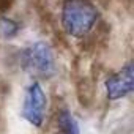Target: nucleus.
<instances>
[{
	"mask_svg": "<svg viewBox=\"0 0 134 134\" xmlns=\"http://www.w3.org/2000/svg\"><path fill=\"white\" fill-rule=\"evenodd\" d=\"M21 65L29 73L51 76L55 71V55L49 44L36 41L21 52Z\"/></svg>",
	"mask_w": 134,
	"mask_h": 134,
	"instance_id": "obj_2",
	"label": "nucleus"
},
{
	"mask_svg": "<svg viewBox=\"0 0 134 134\" xmlns=\"http://www.w3.org/2000/svg\"><path fill=\"white\" fill-rule=\"evenodd\" d=\"M46 109H47V96H46L41 84L35 81L25 90L24 104H22V117L30 125L40 128L44 121Z\"/></svg>",
	"mask_w": 134,
	"mask_h": 134,
	"instance_id": "obj_3",
	"label": "nucleus"
},
{
	"mask_svg": "<svg viewBox=\"0 0 134 134\" xmlns=\"http://www.w3.org/2000/svg\"><path fill=\"white\" fill-rule=\"evenodd\" d=\"M57 125H58L60 134H79V125H77L76 118L73 117V114H70L66 109H63L58 114Z\"/></svg>",
	"mask_w": 134,
	"mask_h": 134,
	"instance_id": "obj_5",
	"label": "nucleus"
},
{
	"mask_svg": "<svg viewBox=\"0 0 134 134\" xmlns=\"http://www.w3.org/2000/svg\"><path fill=\"white\" fill-rule=\"evenodd\" d=\"M98 18V10L90 0H65L62 5V25L71 36L82 38L90 33Z\"/></svg>",
	"mask_w": 134,
	"mask_h": 134,
	"instance_id": "obj_1",
	"label": "nucleus"
},
{
	"mask_svg": "<svg viewBox=\"0 0 134 134\" xmlns=\"http://www.w3.org/2000/svg\"><path fill=\"white\" fill-rule=\"evenodd\" d=\"M132 90H134V66H132V63H126L120 71H117L106 81V93H107V98L112 101L128 96Z\"/></svg>",
	"mask_w": 134,
	"mask_h": 134,
	"instance_id": "obj_4",
	"label": "nucleus"
},
{
	"mask_svg": "<svg viewBox=\"0 0 134 134\" xmlns=\"http://www.w3.org/2000/svg\"><path fill=\"white\" fill-rule=\"evenodd\" d=\"M19 29H21V25L16 21H13L10 18H0V33H2L5 38L16 36Z\"/></svg>",
	"mask_w": 134,
	"mask_h": 134,
	"instance_id": "obj_6",
	"label": "nucleus"
}]
</instances>
